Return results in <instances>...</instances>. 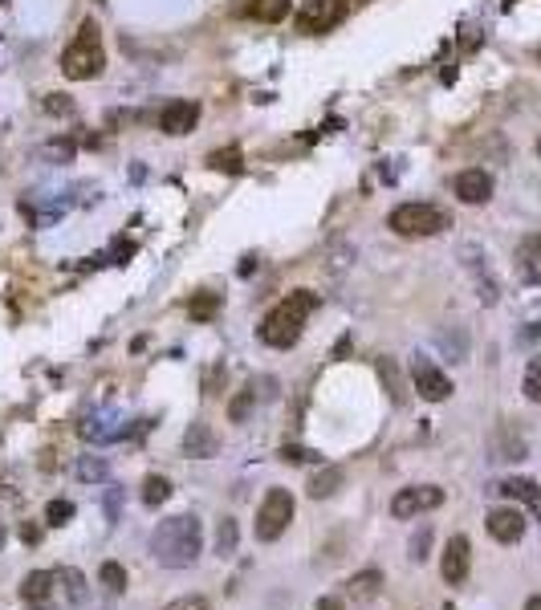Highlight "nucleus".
Wrapping results in <instances>:
<instances>
[{
  "label": "nucleus",
  "mask_w": 541,
  "mask_h": 610,
  "mask_svg": "<svg viewBox=\"0 0 541 610\" xmlns=\"http://www.w3.org/2000/svg\"><path fill=\"white\" fill-rule=\"evenodd\" d=\"M118 501H123V488L110 484V488H106V521H110V525L118 521Z\"/></svg>",
  "instance_id": "nucleus-37"
},
{
  "label": "nucleus",
  "mask_w": 541,
  "mask_h": 610,
  "mask_svg": "<svg viewBox=\"0 0 541 610\" xmlns=\"http://www.w3.org/2000/svg\"><path fill=\"white\" fill-rule=\"evenodd\" d=\"M94 5H106V0H94Z\"/></svg>",
  "instance_id": "nucleus-43"
},
{
  "label": "nucleus",
  "mask_w": 541,
  "mask_h": 610,
  "mask_svg": "<svg viewBox=\"0 0 541 610\" xmlns=\"http://www.w3.org/2000/svg\"><path fill=\"white\" fill-rule=\"evenodd\" d=\"M379 379H383V387H387V395H391L395 407H407V403H411L407 383H403V375H399V362H395V358H379Z\"/></svg>",
  "instance_id": "nucleus-19"
},
{
  "label": "nucleus",
  "mask_w": 541,
  "mask_h": 610,
  "mask_svg": "<svg viewBox=\"0 0 541 610\" xmlns=\"http://www.w3.org/2000/svg\"><path fill=\"white\" fill-rule=\"evenodd\" d=\"M106 70V49H102V29L94 25V17H86L78 25V37L66 45L62 53V74L70 82H94Z\"/></svg>",
  "instance_id": "nucleus-4"
},
{
  "label": "nucleus",
  "mask_w": 541,
  "mask_h": 610,
  "mask_svg": "<svg viewBox=\"0 0 541 610\" xmlns=\"http://www.w3.org/2000/svg\"><path fill=\"white\" fill-rule=\"evenodd\" d=\"M90 594L86 574L74 566H53V570H33L21 582V602L29 610H74Z\"/></svg>",
  "instance_id": "nucleus-1"
},
{
  "label": "nucleus",
  "mask_w": 541,
  "mask_h": 610,
  "mask_svg": "<svg viewBox=\"0 0 541 610\" xmlns=\"http://www.w3.org/2000/svg\"><path fill=\"white\" fill-rule=\"evenodd\" d=\"M208 167L212 171H224V175H240V171H245V155H240L236 147H224V151H212L208 155Z\"/></svg>",
  "instance_id": "nucleus-22"
},
{
  "label": "nucleus",
  "mask_w": 541,
  "mask_h": 610,
  "mask_svg": "<svg viewBox=\"0 0 541 610\" xmlns=\"http://www.w3.org/2000/svg\"><path fill=\"white\" fill-rule=\"evenodd\" d=\"M163 610H212V606H208V598H204V594H184V598L167 602Z\"/></svg>",
  "instance_id": "nucleus-34"
},
{
  "label": "nucleus",
  "mask_w": 541,
  "mask_h": 610,
  "mask_svg": "<svg viewBox=\"0 0 541 610\" xmlns=\"http://www.w3.org/2000/svg\"><path fill=\"white\" fill-rule=\"evenodd\" d=\"M21 541H25V545H37V541H41V525L25 521V525H21Z\"/></svg>",
  "instance_id": "nucleus-38"
},
{
  "label": "nucleus",
  "mask_w": 541,
  "mask_h": 610,
  "mask_svg": "<svg viewBox=\"0 0 541 610\" xmlns=\"http://www.w3.org/2000/svg\"><path fill=\"white\" fill-rule=\"evenodd\" d=\"M444 505V488L436 484H419V488H399V493L391 497V517L399 521H411L419 513H432Z\"/></svg>",
  "instance_id": "nucleus-7"
},
{
  "label": "nucleus",
  "mask_w": 541,
  "mask_h": 610,
  "mask_svg": "<svg viewBox=\"0 0 541 610\" xmlns=\"http://www.w3.org/2000/svg\"><path fill=\"white\" fill-rule=\"evenodd\" d=\"M98 578H102V586H106L110 594H123V590H127V570L118 566V562H102Z\"/></svg>",
  "instance_id": "nucleus-27"
},
{
  "label": "nucleus",
  "mask_w": 541,
  "mask_h": 610,
  "mask_svg": "<svg viewBox=\"0 0 541 610\" xmlns=\"http://www.w3.org/2000/svg\"><path fill=\"white\" fill-rule=\"evenodd\" d=\"M0 5H9V0H0Z\"/></svg>",
  "instance_id": "nucleus-44"
},
{
  "label": "nucleus",
  "mask_w": 541,
  "mask_h": 610,
  "mask_svg": "<svg viewBox=\"0 0 541 610\" xmlns=\"http://www.w3.org/2000/svg\"><path fill=\"white\" fill-rule=\"evenodd\" d=\"M106 476H110V464L102 456H82L78 460V480L90 484V480H106Z\"/></svg>",
  "instance_id": "nucleus-28"
},
{
  "label": "nucleus",
  "mask_w": 541,
  "mask_h": 610,
  "mask_svg": "<svg viewBox=\"0 0 541 610\" xmlns=\"http://www.w3.org/2000/svg\"><path fill=\"white\" fill-rule=\"evenodd\" d=\"M468 566H472V545L464 533H456L448 545H444V558H440V574L448 586H460L468 578Z\"/></svg>",
  "instance_id": "nucleus-12"
},
{
  "label": "nucleus",
  "mask_w": 541,
  "mask_h": 610,
  "mask_svg": "<svg viewBox=\"0 0 541 610\" xmlns=\"http://www.w3.org/2000/svg\"><path fill=\"white\" fill-rule=\"evenodd\" d=\"M45 110L49 114H74V102L66 94H45Z\"/></svg>",
  "instance_id": "nucleus-36"
},
{
  "label": "nucleus",
  "mask_w": 541,
  "mask_h": 610,
  "mask_svg": "<svg viewBox=\"0 0 541 610\" xmlns=\"http://www.w3.org/2000/svg\"><path fill=\"white\" fill-rule=\"evenodd\" d=\"M493 460H525V440L513 427H497L493 432Z\"/></svg>",
  "instance_id": "nucleus-20"
},
{
  "label": "nucleus",
  "mask_w": 541,
  "mask_h": 610,
  "mask_svg": "<svg viewBox=\"0 0 541 610\" xmlns=\"http://www.w3.org/2000/svg\"><path fill=\"white\" fill-rule=\"evenodd\" d=\"M346 17V5L342 0H306L302 9H297V33H310V37H318V33H330L338 21Z\"/></svg>",
  "instance_id": "nucleus-8"
},
{
  "label": "nucleus",
  "mask_w": 541,
  "mask_h": 610,
  "mask_svg": "<svg viewBox=\"0 0 541 610\" xmlns=\"http://www.w3.org/2000/svg\"><path fill=\"white\" fill-rule=\"evenodd\" d=\"M525 399L529 403H541V354L537 358H529V366H525Z\"/></svg>",
  "instance_id": "nucleus-29"
},
{
  "label": "nucleus",
  "mask_w": 541,
  "mask_h": 610,
  "mask_svg": "<svg viewBox=\"0 0 541 610\" xmlns=\"http://www.w3.org/2000/svg\"><path fill=\"white\" fill-rule=\"evenodd\" d=\"M517 273L525 285H541V236H521L517 244Z\"/></svg>",
  "instance_id": "nucleus-16"
},
{
  "label": "nucleus",
  "mask_w": 541,
  "mask_h": 610,
  "mask_svg": "<svg viewBox=\"0 0 541 610\" xmlns=\"http://www.w3.org/2000/svg\"><path fill=\"white\" fill-rule=\"evenodd\" d=\"M167 497H171V480H167V476H155V472H151V476L143 480V505L159 509V505H163Z\"/></svg>",
  "instance_id": "nucleus-24"
},
{
  "label": "nucleus",
  "mask_w": 541,
  "mask_h": 610,
  "mask_svg": "<svg viewBox=\"0 0 541 610\" xmlns=\"http://www.w3.org/2000/svg\"><path fill=\"white\" fill-rule=\"evenodd\" d=\"M452 192L464 200V204H489L493 200V175L485 167H468L452 179Z\"/></svg>",
  "instance_id": "nucleus-11"
},
{
  "label": "nucleus",
  "mask_w": 541,
  "mask_h": 610,
  "mask_svg": "<svg viewBox=\"0 0 541 610\" xmlns=\"http://www.w3.org/2000/svg\"><path fill=\"white\" fill-rule=\"evenodd\" d=\"M525 610H541V590H537V594H533V598L525 602Z\"/></svg>",
  "instance_id": "nucleus-40"
},
{
  "label": "nucleus",
  "mask_w": 541,
  "mask_h": 610,
  "mask_svg": "<svg viewBox=\"0 0 541 610\" xmlns=\"http://www.w3.org/2000/svg\"><path fill=\"white\" fill-rule=\"evenodd\" d=\"M314 310H318V293L314 289H293L289 297H281L273 310L265 314V322L257 330L261 342L273 346V350L297 346V338H302V330H306V322H310Z\"/></svg>",
  "instance_id": "nucleus-3"
},
{
  "label": "nucleus",
  "mask_w": 541,
  "mask_h": 610,
  "mask_svg": "<svg viewBox=\"0 0 541 610\" xmlns=\"http://www.w3.org/2000/svg\"><path fill=\"white\" fill-rule=\"evenodd\" d=\"M411 383H415L419 399H428V403H444L452 395V379L440 371L432 358H415L411 362Z\"/></svg>",
  "instance_id": "nucleus-9"
},
{
  "label": "nucleus",
  "mask_w": 541,
  "mask_h": 610,
  "mask_svg": "<svg viewBox=\"0 0 541 610\" xmlns=\"http://www.w3.org/2000/svg\"><path fill=\"white\" fill-rule=\"evenodd\" d=\"M249 17H257L261 25H277V21L289 17V0H253Z\"/></svg>",
  "instance_id": "nucleus-21"
},
{
  "label": "nucleus",
  "mask_w": 541,
  "mask_h": 610,
  "mask_svg": "<svg viewBox=\"0 0 541 610\" xmlns=\"http://www.w3.org/2000/svg\"><path fill=\"white\" fill-rule=\"evenodd\" d=\"M188 314H192V322H212L220 314V297L216 293H196L192 305H188Z\"/></svg>",
  "instance_id": "nucleus-26"
},
{
  "label": "nucleus",
  "mask_w": 541,
  "mask_h": 610,
  "mask_svg": "<svg viewBox=\"0 0 541 610\" xmlns=\"http://www.w3.org/2000/svg\"><path fill=\"white\" fill-rule=\"evenodd\" d=\"M236 541H240V529H236L232 517H224L216 525V558H232L236 554Z\"/></svg>",
  "instance_id": "nucleus-23"
},
{
  "label": "nucleus",
  "mask_w": 541,
  "mask_h": 610,
  "mask_svg": "<svg viewBox=\"0 0 541 610\" xmlns=\"http://www.w3.org/2000/svg\"><path fill=\"white\" fill-rule=\"evenodd\" d=\"M204 554V525L192 513H175L155 525L151 533V558L163 570H188Z\"/></svg>",
  "instance_id": "nucleus-2"
},
{
  "label": "nucleus",
  "mask_w": 541,
  "mask_h": 610,
  "mask_svg": "<svg viewBox=\"0 0 541 610\" xmlns=\"http://www.w3.org/2000/svg\"><path fill=\"white\" fill-rule=\"evenodd\" d=\"M118 423H123V419H118V411H114V407H102V411H94V415H86V419L78 423V436L90 440V444L123 440V436H127V427H118Z\"/></svg>",
  "instance_id": "nucleus-10"
},
{
  "label": "nucleus",
  "mask_w": 541,
  "mask_h": 610,
  "mask_svg": "<svg viewBox=\"0 0 541 610\" xmlns=\"http://www.w3.org/2000/svg\"><path fill=\"white\" fill-rule=\"evenodd\" d=\"M281 460H293V464H318L322 456L314 448H302V444H285L281 448Z\"/></svg>",
  "instance_id": "nucleus-32"
},
{
  "label": "nucleus",
  "mask_w": 541,
  "mask_h": 610,
  "mask_svg": "<svg viewBox=\"0 0 541 610\" xmlns=\"http://www.w3.org/2000/svg\"><path fill=\"white\" fill-rule=\"evenodd\" d=\"M200 122V106L196 102H184V98H175V102H167L163 110H159V127H163V135H188L192 127Z\"/></svg>",
  "instance_id": "nucleus-13"
},
{
  "label": "nucleus",
  "mask_w": 541,
  "mask_h": 610,
  "mask_svg": "<svg viewBox=\"0 0 541 610\" xmlns=\"http://www.w3.org/2000/svg\"><path fill=\"white\" fill-rule=\"evenodd\" d=\"M436 342H440L444 350H452V354H456V362H464V354H468V338H464V334H456V338H452V334L444 330Z\"/></svg>",
  "instance_id": "nucleus-35"
},
{
  "label": "nucleus",
  "mask_w": 541,
  "mask_h": 610,
  "mask_svg": "<svg viewBox=\"0 0 541 610\" xmlns=\"http://www.w3.org/2000/svg\"><path fill=\"white\" fill-rule=\"evenodd\" d=\"M387 228L395 236H407V240H415V236H440L444 228H452V216L444 208H436V204H399L387 216Z\"/></svg>",
  "instance_id": "nucleus-5"
},
{
  "label": "nucleus",
  "mask_w": 541,
  "mask_h": 610,
  "mask_svg": "<svg viewBox=\"0 0 541 610\" xmlns=\"http://www.w3.org/2000/svg\"><path fill=\"white\" fill-rule=\"evenodd\" d=\"M216 448H220V444H216V432H212L208 423H192L188 432H184V452H188L192 460H212Z\"/></svg>",
  "instance_id": "nucleus-17"
},
{
  "label": "nucleus",
  "mask_w": 541,
  "mask_h": 610,
  "mask_svg": "<svg viewBox=\"0 0 541 610\" xmlns=\"http://www.w3.org/2000/svg\"><path fill=\"white\" fill-rule=\"evenodd\" d=\"M440 610H456V606H440Z\"/></svg>",
  "instance_id": "nucleus-42"
},
{
  "label": "nucleus",
  "mask_w": 541,
  "mask_h": 610,
  "mask_svg": "<svg viewBox=\"0 0 541 610\" xmlns=\"http://www.w3.org/2000/svg\"><path fill=\"white\" fill-rule=\"evenodd\" d=\"M74 521V501H49L45 505V525H70Z\"/></svg>",
  "instance_id": "nucleus-30"
},
{
  "label": "nucleus",
  "mask_w": 541,
  "mask_h": 610,
  "mask_svg": "<svg viewBox=\"0 0 541 610\" xmlns=\"http://www.w3.org/2000/svg\"><path fill=\"white\" fill-rule=\"evenodd\" d=\"M342 484H346V472H342L338 464H326V468H318V472L310 476L306 488H310V497H314V501H330Z\"/></svg>",
  "instance_id": "nucleus-18"
},
{
  "label": "nucleus",
  "mask_w": 541,
  "mask_h": 610,
  "mask_svg": "<svg viewBox=\"0 0 541 610\" xmlns=\"http://www.w3.org/2000/svg\"><path fill=\"white\" fill-rule=\"evenodd\" d=\"M5 541H9V529H5V525H0V549H5Z\"/></svg>",
  "instance_id": "nucleus-41"
},
{
  "label": "nucleus",
  "mask_w": 541,
  "mask_h": 610,
  "mask_svg": "<svg viewBox=\"0 0 541 610\" xmlns=\"http://www.w3.org/2000/svg\"><path fill=\"white\" fill-rule=\"evenodd\" d=\"M318 610H346V606H342V598L326 594V598H318Z\"/></svg>",
  "instance_id": "nucleus-39"
},
{
  "label": "nucleus",
  "mask_w": 541,
  "mask_h": 610,
  "mask_svg": "<svg viewBox=\"0 0 541 610\" xmlns=\"http://www.w3.org/2000/svg\"><path fill=\"white\" fill-rule=\"evenodd\" d=\"M428 549H432V529L424 525L415 537H411V562H424L428 558Z\"/></svg>",
  "instance_id": "nucleus-33"
},
{
  "label": "nucleus",
  "mask_w": 541,
  "mask_h": 610,
  "mask_svg": "<svg viewBox=\"0 0 541 610\" xmlns=\"http://www.w3.org/2000/svg\"><path fill=\"white\" fill-rule=\"evenodd\" d=\"M497 493L509 497V501H517V505H525V509L533 513V521H541V484H537V480H529V476H509V480L497 484Z\"/></svg>",
  "instance_id": "nucleus-14"
},
{
  "label": "nucleus",
  "mask_w": 541,
  "mask_h": 610,
  "mask_svg": "<svg viewBox=\"0 0 541 610\" xmlns=\"http://www.w3.org/2000/svg\"><path fill=\"white\" fill-rule=\"evenodd\" d=\"M253 403H257V391H240V395L232 399V407H228V419H232V423H245L249 411H253Z\"/></svg>",
  "instance_id": "nucleus-31"
},
{
  "label": "nucleus",
  "mask_w": 541,
  "mask_h": 610,
  "mask_svg": "<svg viewBox=\"0 0 541 610\" xmlns=\"http://www.w3.org/2000/svg\"><path fill=\"white\" fill-rule=\"evenodd\" d=\"M293 521V497L289 488H269L261 509H257V521H253V533L257 541H277Z\"/></svg>",
  "instance_id": "nucleus-6"
},
{
  "label": "nucleus",
  "mask_w": 541,
  "mask_h": 610,
  "mask_svg": "<svg viewBox=\"0 0 541 610\" xmlns=\"http://www.w3.org/2000/svg\"><path fill=\"white\" fill-rule=\"evenodd\" d=\"M346 586H350L354 598H375L379 586H383V574H379V570H363V574H354Z\"/></svg>",
  "instance_id": "nucleus-25"
},
{
  "label": "nucleus",
  "mask_w": 541,
  "mask_h": 610,
  "mask_svg": "<svg viewBox=\"0 0 541 610\" xmlns=\"http://www.w3.org/2000/svg\"><path fill=\"white\" fill-rule=\"evenodd\" d=\"M485 529H489L493 541H501V545H517V541L525 537V517H521L517 509H493V513L485 517Z\"/></svg>",
  "instance_id": "nucleus-15"
}]
</instances>
